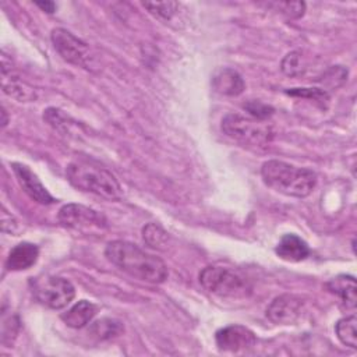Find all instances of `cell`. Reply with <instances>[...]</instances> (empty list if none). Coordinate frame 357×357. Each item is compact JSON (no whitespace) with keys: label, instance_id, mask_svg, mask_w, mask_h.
<instances>
[{"label":"cell","instance_id":"obj_1","mask_svg":"<svg viewBox=\"0 0 357 357\" xmlns=\"http://www.w3.org/2000/svg\"><path fill=\"white\" fill-rule=\"evenodd\" d=\"M105 255L113 265L135 279L158 284L167 278L166 264L134 243L126 240L110 241L106 245Z\"/></svg>","mask_w":357,"mask_h":357},{"label":"cell","instance_id":"obj_2","mask_svg":"<svg viewBox=\"0 0 357 357\" xmlns=\"http://www.w3.org/2000/svg\"><path fill=\"white\" fill-rule=\"evenodd\" d=\"M67 180L77 190L95 194L109 201H117L123 190L116 176L92 160H74L66 169Z\"/></svg>","mask_w":357,"mask_h":357},{"label":"cell","instance_id":"obj_3","mask_svg":"<svg viewBox=\"0 0 357 357\" xmlns=\"http://www.w3.org/2000/svg\"><path fill=\"white\" fill-rule=\"evenodd\" d=\"M264 183L276 192L304 198L317 185V174L304 167H297L282 160H268L261 167Z\"/></svg>","mask_w":357,"mask_h":357},{"label":"cell","instance_id":"obj_4","mask_svg":"<svg viewBox=\"0 0 357 357\" xmlns=\"http://www.w3.org/2000/svg\"><path fill=\"white\" fill-rule=\"evenodd\" d=\"M222 131L233 141L254 148H264L273 138L271 126L240 114L225 116L222 120Z\"/></svg>","mask_w":357,"mask_h":357},{"label":"cell","instance_id":"obj_5","mask_svg":"<svg viewBox=\"0 0 357 357\" xmlns=\"http://www.w3.org/2000/svg\"><path fill=\"white\" fill-rule=\"evenodd\" d=\"M201 286L220 297H245L251 293V284L238 272L222 266H206L199 272Z\"/></svg>","mask_w":357,"mask_h":357},{"label":"cell","instance_id":"obj_6","mask_svg":"<svg viewBox=\"0 0 357 357\" xmlns=\"http://www.w3.org/2000/svg\"><path fill=\"white\" fill-rule=\"evenodd\" d=\"M52 43L56 52L67 61L77 67H82L91 70L93 67V56L91 53L89 46L73 35L70 31L64 28H54L50 33Z\"/></svg>","mask_w":357,"mask_h":357},{"label":"cell","instance_id":"obj_7","mask_svg":"<svg viewBox=\"0 0 357 357\" xmlns=\"http://www.w3.org/2000/svg\"><path fill=\"white\" fill-rule=\"evenodd\" d=\"M35 296L43 305L52 310H61L73 301L75 289L70 280L60 276H50L36 284Z\"/></svg>","mask_w":357,"mask_h":357},{"label":"cell","instance_id":"obj_8","mask_svg":"<svg viewBox=\"0 0 357 357\" xmlns=\"http://www.w3.org/2000/svg\"><path fill=\"white\" fill-rule=\"evenodd\" d=\"M59 220L66 227L79 230L106 226L103 215L78 204H67L61 206V209L59 211Z\"/></svg>","mask_w":357,"mask_h":357},{"label":"cell","instance_id":"obj_9","mask_svg":"<svg viewBox=\"0 0 357 357\" xmlns=\"http://www.w3.org/2000/svg\"><path fill=\"white\" fill-rule=\"evenodd\" d=\"M304 301L296 294H282L276 297L266 308V317L279 325L294 324L303 311Z\"/></svg>","mask_w":357,"mask_h":357},{"label":"cell","instance_id":"obj_10","mask_svg":"<svg viewBox=\"0 0 357 357\" xmlns=\"http://www.w3.org/2000/svg\"><path fill=\"white\" fill-rule=\"evenodd\" d=\"M216 344L223 351H240L255 344V333L243 325H229L220 328L215 335Z\"/></svg>","mask_w":357,"mask_h":357},{"label":"cell","instance_id":"obj_11","mask_svg":"<svg viewBox=\"0 0 357 357\" xmlns=\"http://www.w3.org/2000/svg\"><path fill=\"white\" fill-rule=\"evenodd\" d=\"M13 172L17 177L18 184L22 187V190L28 194L31 199L43 205H49L56 201L40 183L38 176L28 166L22 163H13Z\"/></svg>","mask_w":357,"mask_h":357},{"label":"cell","instance_id":"obj_12","mask_svg":"<svg viewBox=\"0 0 357 357\" xmlns=\"http://www.w3.org/2000/svg\"><path fill=\"white\" fill-rule=\"evenodd\" d=\"M1 85L4 93L20 100V102H31L36 99L35 89L25 82L22 78L11 73V67H7L1 63Z\"/></svg>","mask_w":357,"mask_h":357},{"label":"cell","instance_id":"obj_13","mask_svg":"<svg viewBox=\"0 0 357 357\" xmlns=\"http://www.w3.org/2000/svg\"><path fill=\"white\" fill-rule=\"evenodd\" d=\"M38 257H39L38 245L24 241L11 248L6 261V266L10 271H25L38 261Z\"/></svg>","mask_w":357,"mask_h":357},{"label":"cell","instance_id":"obj_14","mask_svg":"<svg viewBox=\"0 0 357 357\" xmlns=\"http://www.w3.org/2000/svg\"><path fill=\"white\" fill-rule=\"evenodd\" d=\"M212 86L216 92L226 96H237L243 93L245 85L241 75L233 68H220L212 77Z\"/></svg>","mask_w":357,"mask_h":357},{"label":"cell","instance_id":"obj_15","mask_svg":"<svg viewBox=\"0 0 357 357\" xmlns=\"http://www.w3.org/2000/svg\"><path fill=\"white\" fill-rule=\"evenodd\" d=\"M276 254L289 262H298L310 255L308 244L296 234H284L275 248Z\"/></svg>","mask_w":357,"mask_h":357},{"label":"cell","instance_id":"obj_16","mask_svg":"<svg viewBox=\"0 0 357 357\" xmlns=\"http://www.w3.org/2000/svg\"><path fill=\"white\" fill-rule=\"evenodd\" d=\"M96 312H98V305H95L88 300H81L75 303L71 308H68L66 312H63L60 318L67 326L79 329L88 325L93 319Z\"/></svg>","mask_w":357,"mask_h":357},{"label":"cell","instance_id":"obj_17","mask_svg":"<svg viewBox=\"0 0 357 357\" xmlns=\"http://www.w3.org/2000/svg\"><path fill=\"white\" fill-rule=\"evenodd\" d=\"M326 289L336 294L337 297H340V300L343 301V304L347 308H354L356 307V279L351 275H337L335 278H332L328 283H326Z\"/></svg>","mask_w":357,"mask_h":357},{"label":"cell","instance_id":"obj_18","mask_svg":"<svg viewBox=\"0 0 357 357\" xmlns=\"http://www.w3.org/2000/svg\"><path fill=\"white\" fill-rule=\"evenodd\" d=\"M356 325L357 319L354 315H349L346 318H342L335 325V332L337 339L351 349L357 347V333H356Z\"/></svg>","mask_w":357,"mask_h":357},{"label":"cell","instance_id":"obj_19","mask_svg":"<svg viewBox=\"0 0 357 357\" xmlns=\"http://www.w3.org/2000/svg\"><path fill=\"white\" fill-rule=\"evenodd\" d=\"M121 331H123L121 322H119L116 319H110V318H103V319L96 321L89 329L92 336H95L100 340L117 336Z\"/></svg>","mask_w":357,"mask_h":357},{"label":"cell","instance_id":"obj_20","mask_svg":"<svg viewBox=\"0 0 357 357\" xmlns=\"http://www.w3.org/2000/svg\"><path fill=\"white\" fill-rule=\"evenodd\" d=\"M142 238L151 247L156 250H163L167 244V233L156 223H148L142 227Z\"/></svg>","mask_w":357,"mask_h":357},{"label":"cell","instance_id":"obj_21","mask_svg":"<svg viewBox=\"0 0 357 357\" xmlns=\"http://www.w3.org/2000/svg\"><path fill=\"white\" fill-rule=\"evenodd\" d=\"M142 6L152 15H155L156 18L165 20V21L172 20L180 8V3H177V1H155V3L146 1V3H142Z\"/></svg>","mask_w":357,"mask_h":357},{"label":"cell","instance_id":"obj_22","mask_svg":"<svg viewBox=\"0 0 357 357\" xmlns=\"http://www.w3.org/2000/svg\"><path fill=\"white\" fill-rule=\"evenodd\" d=\"M280 68L289 77H300V75H303L304 71H305V64H304L301 52L294 50V52L287 53L283 57L282 63H280Z\"/></svg>","mask_w":357,"mask_h":357},{"label":"cell","instance_id":"obj_23","mask_svg":"<svg viewBox=\"0 0 357 357\" xmlns=\"http://www.w3.org/2000/svg\"><path fill=\"white\" fill-rule=\"evenodd\" d=\"M287 95L291 96H301V98H308L312 99L321 105L329 100V95L325 89H318V88H291L286 91Z\"/></svg>","mask_w":357,"mask_h":357},{"label":"cell","instance_id":"obj_24","mask_svg":"<svg viewBox=\"0 0 357 357\" xmlns=\"http://www.w3.org/2000/svg\"><path fill=\"white\" fill-rule=\"evenodd\" d=\"M244 109L255 119V120H266L273 114V107L269 105H265L259 100H248L244 103Z\"/></svg>","mask_w":357,"mask_h":357},{"label":"cell","instance_id":"obj_25","mask_svg":"<svg viewBox=\"0 0 357 357\" xmlns=\"http://www.w3.org/2000/svg\"><path fill=\"white\" fill-rule=\"evenodd\" d=\"M278 10H280L282 14L287 15L289 18H300L305 11V3L304 1H279L275 3Z\"/></svg>","mask_w":357,"mask_h":357},{"label":"cell","instance_id":"obj_26","mask_svg":"<svg viewBox=\"0 0 357 357\" xmlns=\"http://www.w3.org/2000/svg\"><path fill=\"white\" fill-rule=\"evenodd\" d=\"M346 78H347V70H344L340 66H335V67H332L331 70L326 71L325 78H324L322 82L329 85V86L336 88V86L342 85L346 81Z\"/></svg>","mask_w":357,"mask_h":357},{"label":"cell","instance_id":"obj_27","mask_svg":"<svg viewBox=\"0 0 357 357\" xmlns=\"http://www.w3.org/2000/svg\"><path fill=\"white\" fill-rule=\"evenodd\" d=\"M35 4H36L39 8H42L43 11L49 13V14L54 13V10H56V4H54L53 1H36Z\"/></svg>","mask_w":357,"mask_h":357}]
</instances>
